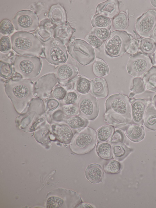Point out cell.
<instances>
[{
    "label": "cell",
    "mask_w": 156,
    "mask_h": 208,
    "mask_svg": "<svg viewBox=\"0 0 156 208\" xmlns=\"http://www.w3.org/2000/svg\"><path fill=\"white\" fill-rule=\"evenodd\" d=\"M43 53L47 61L53 65L64 63L68 59V54L65 45L54 38L44 44Z\"/></svg>",
    "instance_id": "52a82bcc"
},
{
    "label": "cell",
    "mask_w": 156,
    "mask_h": 208,
    "mask_svg": "<svg viewBox=\"0 0 156 208\" xmlns=\"http://www.w3.org/2000/svg\"><path fill=\"white\" fill-rule=\"evenodd\" d=\"M90 33L95 35L101 41H105L109 38L111 33L109 28H93Z\"/></svg>",
    "instance_id": "74e56055"
},
{
    "label": "cell",
    "mask_w": 156,
    "mask_h": 208,
    "mask_svg": "<svg viewBox=\"0 0 156 208\" xmlns=\"http://www.w3.org/2000/svg\"><path fill=\"white\" fill-rule=\"evenodd\" d=\"M96 150L98 155L101 158L109 160L113 158L112 146L107 142H98Z\"/></svg>",
    "instance_id": "83f0119b"
},
{
    "label": "cell",
    "mask_w": 156,
    "mask_h": 208,
    "mask_svg": "<svg viewBox=\"0 0 156 208\" xmlns=\"http://www.w3.org/2000/svg\"><path fill=\"white\" fill-rule=\"evenodd\" d=\"M67 23L56 26L53 30L54 38L65 45L69 42L73 33L75 31Z\"/></svg>",
    "instance_id": "44dd1931"
},
{
    "label": "cell",
    "mask_w": 156,
    "mask_h": 208,
    "mask_svg": "<svg viewBox=\"0 0 156 208\" xmlns=\"http://www.w3.org/2000/svg\"><path fill=\"white\" fill-rule=\"evenodd\" d=\"M12 48L11 41L9 38L6 36H2L0 41V51L3 53H7Z\"/></svg>",
    "instance_id": "7bdbcfd3"
},
{
    "label": "cell",
    "mask_w": 156,
    "mask_h": 208,
    "mask_svg": "<svg viewBox=\"0 0 156 208\" xmlns=\"http://www.w3.org/2000/svg\"><path fill=\"white\" fill-rule=\"evenodd\" d=\"M49 20L56 26L67 23L66 10L59 3L52 5L48 14Z\"/></svg>",
    "instance_id": "e0dca14e"
},
{
    "label": "cell",
    "mask_w": 156,
    "mask_h": 208,
    "mask_svg": "<svg viewBox=\"0 0 156 208\" xmlns=\"http://www.w3.org/2000/svg\"><path fill=\"white\" fill-rule=\"evenodd\" d=\"M152 105L156 109V94L154 96L153 99Z\"/></svg>",
    "instance_id": "db71d44e"
},
{
    "label": "cell",
    "mask_w": 156,
    "mask_h": 208,
    "mask_svg": "<svg viewBox=\"0 0 156 208\" xmlns=\"http://www.w3.org/2000/svg\"><path fill=\"white\" fill-rule=\"evenodd\" d=\"M12 23L16 30L31 32L37 29L39 20L37 15L33 11L24 10L16 13L12 19Z\"/></svg>",
    "instance_id": "ba28073f"
},
{
    "label": "cell",
    "mask_w": 156,
    "mask_h": 208,
    "mask_svg": "<svg viewBox=\"0 0 156 208\" xmlns=\"http://www.w3.org/2000/svg\"><path fill=\"white\" fill-rule=\"evenodd\" d=\"M5 93L12 102L15 110L19 113L25 112L34 98V84L30 79H11L4 85Z\"/></svg>",
    "instance_id": "6da1fadb"
},
{
    "label": "cell",
    "mask_w": 156,
    "mask_h": 208,
    "mask_svg": "<svg viewBox=\"0 0 156 208\" xmlns=\"http://www.w3.org/2000/svg\"><path fill=\"white\" fill-rule=\"evenodd\" d=\"M62 109L63 113L67 116L72 117L79 115V109L76 104L64 105Z\"/></svg>",
    "instance_id": "60d3db41"
},
{
    "label": "cell",
    "mask_w": 156,
    "mask_h": 208,
    "mask_svg": "<svg viewBox=\"0 0 156 208\" xmlns=\"http://www.w3.org/2000/svg\"><path fill=\"white\" fill-rule=\"evenodd\" d=\"M47 204V207L48 208H59L63 204L65 205L63 199L55 196L50 197L48 199Z\"/></svg>",
    "instance_id": "b9f144b4"
},
{
    "label": "cell",
    "mask_w": 156,
    "mask_h": 208,
    "mask_svg": "<svg viewBox=\"0 0 156 208\" xmlns=\"http://www.w3.org/2000/svg\"><path fill=\"white\" fill-rule=\"evenodd\" d=\"M125 130V133L127 137L133 142H139L144 138V130L142 126L129 124Z\"/></svg>",
    "instance_id": "cb8c5ba5"
},
{
    "label": "cell",
    "mask_w": 156,
    "mask_h": 208,
    "mask_svg": "<svg viewBox=\"0 0 156 208\" xmlns=\"http://www.w3.org/2000/svg\"><path fill=\"white\" fill-rule=\"evenodd\" d=\"M104 173L100 165L92 163L88 166L85 172V177L90 182L96 184L102 181Z\"/></svg>",
    "instance_id": "603a6c76"
},
{
    "label": "cell",
    "mask_w": 156,
    "mask_h": 208,
    "mask_svg": "<svg viewBox=\"0 0 156 208\" xmlns=\"http://www.w3.org/2000/svg\"><path fill=\"white\" fill-rule=\"evenodd\" d=\"M94 74L99 77H102L109 74V69L106 62L102 59L97 58L92 67Z\"/></svg>",
    "instance_id": "1f68e13d"
},
{
    "label": "cell",
    "mask_w": 156,
    "mask_h": 208,
    "mask_svg": "<svg viewBox=\"0 0 156 208\" xmlns=\"http://www.w3.org/2000/svg\"><path fill=\"white\" fill-rule=\"evenodd\" d=\"M139 48L140 44L138 41L133 39L130 42L126 52L129 54L134 55L137 52Z\"/></svg>",
    "instance_id": "c3c4849f"
},
{
    "label": "cell",
    "mask_w": 156,
    "mask_h": 208,
    "mask_svg": "<svg viewBox=\"0 0 156 208\" xmlns=\"http://www.w3.org/2000/svg\"><path fill=\"white\" fill-rule=\"evenodd\" d=\"M113 25L117 30H124L126 29L129 25L128 14L124 11L120 12L114 18Z\"/></svg>",
    "instance_id": "f546056e"
},
{
    "label": "cell",
    "mask_w": 156,
    "mask_h": 208,
    "mask_svg": "<svg viewBox=\"0 0 156 208\" xmlns=\"http://www.w3.org/2000/svg\"><path fill=\"white\" fill-rule=\"evenodd\" d=\"M53 131L62 142L69 144L71 142L77 131L72 129L67 124H57L52 126Z\"/></svg>",
    "instance_id": "d6986e66"
},
{
    "label": "cell",
    "mask_w": 156,
    "mask_h": 208,
    "mask_svg": "<svg viewBox=\"0 0 156 208\" xmlns=\"http://www.w3.org/2000/svg\"><path fill=\"white\" fill-rule=\"evenodd\" d=\"M150 2L153 6L156 8V0H150Z\"/></svg>",
    "instance_id": "11a10c76"
},
{
    "label": "cell",
    "mask_w": 156,
    "mask_h": 208,
    "mask_svg": "<svg viewBox=\"0 0 156 208\" xmlns=\"http://www.w3.org/2000/svg\"><path fill=\"white\" fill-rule=\"evenodd\" d=\"M57 81L54 73H48L41 76L34 84V95L41 99L47 98Z\"/></svg>",
    "instance_id": "4fadbf2b"
},
{
    "label": "cell",
    "mask_w": 156,
    "mask_h": 208,
    "mask_svg": "<svg viewBox=\"0 0 156 208\" xmlns=\"http://www.w3.org/2000/svg\"><path fill=\"white\" fill-rule=\"evenodd\" d=\"M65 122L70 127L77 131L84 129L89 123L87 120L80 115L69 117L65 119Z\"/></svg>",
    "instance_id": "484cf974"
},
{
    "label": "cell",
    "mask_w": 156,
    "mask_h": 208,
    "mask_svg": "<svg viewBox=\"0 0 156 208\" xmlns=\"http://www.w3.org/2000/svg\"><path fill=\"white\" fill-rule=\"evenodd\" d=\"M105 105V111L121 115L131 123V104L127 95L120 93L112 95L107 99Z\"/></svg>",
    "instance_id": "9c48e42d"
},
{
    "label": "cell",
    "mask_w": 156,
    "mask_h": 208,
    "mask_svg": "<svg viewBox=\"0 0 156 208\" xmlns=\"http://www.w3.org/2000/svg\"><path fill=\"white\" fill-rule=\"evenodd\" d=\"M75 83V89L77 92L84 94L87 93L90 91L91 82L87 78L79 76Z\"/></svg>",
    "instance_id": "d6a6232c"
},
{
    "label": "cell",
    "mask_w": 156,
    "mask_h": 208,
    "mask_svg": "<svg viewBox=\"0 0 156 208\" xmlns=\"http://www.w3.org/2000/svg\"><path fill=\"white\" fill-rule=\"evenodd\" d=\"M143 79L146 88L156 92V66H153L144 75Z\"/></svg>",
    "instance_id": "4dcf8cb0"
},
{
    "label": "cell",
    "mask_w": 156,
    "mask_h": 208,
    "mask_svg": "<svg viewBox=\"0 0 156 208\" xmlns=\"http://www.w3.org/2000/svg\"><path fill=\"white\" fill-rule=\"evenodd\" d=\"M113 157L118 161H121L125 158L131 152L122 142L112 144V146Z\"/></svg>",
    "instance_id": "4316f807"
},
{
    "label": "cell",
    "mask_w": 156,
    "mask_h": 208,
    "mask_svg": "<svg viewBox=\"0 0 156 208\" xmlns=\"http://www.w3.org/2000/svg\"><path fill=\"white\" fill-rule=\"evenodd\" d=\"M97 140L95 130L87 127L76 134L71 142L70 149L75 154H85L94 149Z\"/></svg>",
    "instance_id": "5b68a950"
},
{
    "label": "cell",
    "mask_w": 156,
    "mask_h": 208,
    "mask_svg": "<svg viewBox=\"0 0 156 208\" xmlns=\"http://www.w3.org/2000/svg\"><path fill=\"white\" fill-rule=\"evenodd\" d=\"M121 168V163L115 160H110L103 167L104 170L106 173L112 174L119 173L120 171Z\"/></svg>",
    "instance_id": "8d00e7d4"
},
{
    "label": "cell",
    "mask_w": 156,
    "mask_h": 208,
    "mask_svg": "<svg viewBox=\"0 0 156 208\" xmlns=\"http://www.w3.org/2000/svg\"><path fill=\"white\" fill-rule=\"evenodd\" d=\"M90 93L95 97L105 98L108 94L109 91L106 81L104 78L97 77L90 81Z\"/></svg>",
    "instance_id": "ac0fdd59"
},
{
    "label": "cell",
    "mask_w": 156,
    "mask_h": 208,
    "mask_svg": "<svg viewBox=\"0 0 156 208\" xmlns=\"http://www.w3.org/2000/svg\"><path fill=\"white\" fill-rule=\"evenodd\" d=\"M87 42L92 47L98 48L102 44V41L96 36L90 33L87 34L85 37Z\"/></svg>",
    "instance_id": "f6af8a7d"
},
{
    "label": "cell",
    "mask_w": 156,
    "mask_h": 208,
    "mask_svg": "<svg viewBox=\"0 0 156 208\" xmlns=\"http://www.w3.org/2000/svg\"><path fill=\"white\" fill-rule=\"evenodd\" d=\"M143 122L146 127L156 131V109L152 104H150L147 107Z\"/></svg>",
    "instance_id": "d4e9b609"
},
{
    "label": "cell",
    "mask_w": 156,
    "mask_h": 208,
    "mask_svg": "<svg viewBox=\"0 0 156 208\" xmlns=\"http://www.w3.org/2000/svg\"><path fill=\"white\" fill-rule=\"evenodd\" d=\"M119 3L116 0H108L99 4L96 8L97 14L109 18H114L119 13Z\"/></svg>",
    "instance_id": "2e32d148"
},
{
    "label": "cell",
    "mask_w": 156,
    "mask_h": 208,
    "mask_svg": "<svg viewBox=\"0 0 156 208\" xmlns=\"http://www.w3.org/2000/svg\"><path fill=\"white\" fill-rule=\"evenodd\" d=\"M13 69L22 78L30 79L40 73L42 62L38 57L32 56L16 55L13 64Z\"/></svg>",
    "instance_id": "3957f363"
},
{
    "label": "cell",
    "mask_w": 156,
    "mask_h": 208,
    "mask_svg": "<svg viewBox=\"0 0 156 208\" xmlns=\"http://www.w3.org/2000/svg\"><path fill=\"white\" fill-rule=\"evenodd\" d=\"M151 62L153 65L156 66V50L153 53L151 58Z\"/></svg>",
    "instance_id": "f5cc1de1"
},
{
    "label": "cell",
    "mask_w": 156,
    "mask_h": 208,
    "mask_svg": "<svg viewBox=\"0 0 156 208\" xmlns=\"http://www.w3.org/2000/svg\"><path fill=\"white\" fill-rule=\"evenodd\" d=\"M156 25V11L149 10L138 18L135 24L137 33L140 36L147 38Z\"/></svg>",
    "instance_id": "7c38bea8"
},
{
    "label": "cell",
    "mask_w": 156,
    "mask_h": 208,
    "mask_svg": "<svg viewBox=\"0 0 156 208\" xmlns=\"http://www.w3.org/2000/svg\"><path fill=\"white\" fill-rule=\"evenodd\" d=\"M140 48L142 52L145 54L150 55L154 53L156 49V44L154 41L149 38L142 39L140 43Z\"/></svg>",
    "instance_id": "e575fe53"
},
{
    "label": "cell",
    "mask_w": 156,
    "mask_h": 208,
    "mask_svg": "<svg viewBox=\"0 0 156 208\" xmlns=\"http://www.w3.org/2000/svg\"><path fill=\"white\" fill-rule=\"evenodd\" d=\"M151 58L141 52L131 56L129 58L126 69L128 73L135 77L144 76L152 67Z\"/></svg>",
    "instance_id": "8fae6325"
},
{
    "label": "cell",
    "mask_w": 156,
    "mask_h": 208,
    "mask_svg": "<svg viewBox=\"0 0 156 208\" xmlns=\"http://www.w3.org/2000/svg\"><path fill=\"white\" fill-rule=\"evenodd\" d=\"M14 28L13 24L8 19H4L1 22L0 32L3 35H10L11 34L14 32Z\"/></svg>",
    "instance_id": "f35d334b"
},
{
    "label": "cell",
    "mask_w": 156,
    "mask_h": 208,
    "mask_svg": "<svg viewBox=\"0 0 156 208\" xmlns=\"http://www.w3.org/2000/svg\"><path fill=\"white\" fill-rule=\"evenodd\" d=\"M104 121L117 128L126 130L130 122L122 116L111 111H105Z\"/></svg>",
    "instance_id": "ffe728a7"
},
{
    "label": "cell",
    "mask_w": 156,
    "mask_h": 208,
    "mask_svg": "<svg viewBox=\"0 0 156 208\" xmlns=\"http://www.w3.org/2000/svg\"><path fill=\"white\" fill-rule=\"evenodd\" d=\"M67 93L66 90L60 86H57L53 90L52 94L54 98L56 99L62 100Z\"/></svg>",
    "instance_id": "bcb514c9"
},
{
    "label": "cell",
    "mask_w": 156,
    "mask_h": 208,
    "mask_svg": "<svg viewBox=\"0 0 156 208\" xmlns=\"http://www.w3.org/2000/svg\"><path fill=\"white\" fill-rule=\"evenodd\" d=\"M148 102L142 99H135L131 104V121L132 124L142 126L144 115Z\"/></svg>",
    "instance_id": "9a60e30c"
},
{
    "label": "cell",
    "mask_w": 156,
    "mask_h": 208,
    "mask_svg": "<svg viewBox=\"0 0 156 208\" xmlns=\"http://www.w3.org/2000/svg\"><path fill=\"white\" fill-rule=\"evenodd\" d=\"M80 95L79 93L77 92H69L67 93L62 99L63 102L65 105L75 104Z\"/></svg>",
    "instance_id": "ee69618b"
},
{
    "label": "cell",
    "mask_w": 156,
    "mask_h": 208,
    "mask_svg": "<svg viewBox=\"0 0 156 208\" xmlns=\"http://www.w3.org/2000/svg\"><path fill=\"white\" fill-rule=\"evenodd\" d=\"M59 105V102L56 100L51 99L47 102L46 106L49 111H52L57 108Z\"/></svg>",
    "instance_id": "681fc988"
},
{
    "label": "cell",
    "mask_w": 156,
    "mask_h": 208,
    "mask_svg": "<svg viewBox=\"0 0 156 208\" xmlns=\"http://www.w3.org/2000/svg\"><path fill=\"white\" fill-rule=\"evenodd\" d=\"M149 37L150 38L152 39L156 44V25Z\"/></svg>",
    "instance_id": "f907efd6"
},
{
    "label": "cell",
    "mask_w": 156,
    "mask_h": 208,
    "mask_svg": "<svg viewBox=\"0 0 156 208\" xmlns=\"http://www.w3.org/2000/svg\"><path fill=\"white\" fill-rule=\"evenodd\" d=\"M91 24L94 28H110L111 22L110 19L106 16L96 14L92 18Z\"/></svg>",
    "instance_id": "836d02e7"
},
{
    "label": "cell",
    "mask_w": 156,
    "mask_h": 208,
    "mask_svg": "<svg viewBox=\"0 0 156 208\" xmlns=\"http://www.w3.org/2000/svg\"><path fill=\"white\" fill-rule=\"evenodd\" d=\"M67 48L71 56L83 66L90 64L95 59L94 48L84 40L73 37L69 42Z\"/></svg>",
    "instance_id": "8992f818"
},
{
    "label": "cell",
    "mask_w": 156,
    "mask_h": 208,
    "mask_svg": "<svg viewBox=\"0 0 156 208\" xmlns=\"http://www.w3.org/2000/svg\"><path fill=\"white\" fill-rule=\"evenodd\" d=\"M133 39V36L124 30H115L111 32L105 46L106 53L112 57L123 55Z\"/></svg>",
    "instance_id": "277c9868"
},
{
    "label": "cell",
    "mask_w": 156,
    "mask_h": 208,
    "mask_svg": "<svg viewBox=\"0 0 156 208\" xmlns=\"http://www.w3.org/2000/svg\"><path fill=\"white\" fill-rule=\"evenodd\" d=\"M124 139L123 133L119 130H117L114 132L110 140V142L112 144L122 142Z\"/></svg>",
    "instance_id": "7dc6e473"
},
{
    "label": "cell",
    "mask_w": 156,
    "mask_h": 208,
    "mask_svg": "<svg viewBox=\"0 0 156 208\" xmlns=\"http://www.w3.org/2000/svg\"><path fill=\"white\" fill-rule=\"evenodd\" d=\"M76 104L80 116L88 120H94L98 117L99 111L98 102L90 93L80 94Z\"/></svg>",
    "instance_id": "30bf717a"
},
{
    "label": "cell",
    "mask_w": 156,
    "mask_h": 208,
    "mask_svg": "<svg viewBox=\"0 0 156 208\" xmlns=\"http://www.w3.org/2000/svg\"><path fill=\"white\" fill-rule=\"evenodd\" d=\"M45 20L41 22L40 26L34 33L35 35L43 42H48L51 39L53 35L52 29L55 27L50 20Z\"/></svg>",
    "instance_id": "7402d4cb"
},
{
    "label": "cell",
    "mask_w": 156,
    "mask_h": 208,
    "mask_svg": "<svg viewBox=\"0 0 156 208\" xmlns=\"http://www.w3.org/2000/svg\"><path fill=\"white\" fill-rule=\"evenodd\" d=\"M13 70L9 63L0 61V74L1 77L6 79L12 76Z\"/></svg>",
    "instance_id": "ab89813d"
},
{
    "label": "cell",
    "mask_w": 156,
    "mask_h": 208,
    "mask_svg": "<svg viewBox=\"0 0 156 208\" xmlns=\"http://www.w3.org/2000/svg\"><path fill=\"white\" fill-rule=\"evenodd\" d=\"M143 78L141 77H136L133 78L129 86L130 90L135 95L144 92L146 89Z\"/></svg>",
    "instance_id": "d590c367"
},
{
    "label": "cell",
    "mask_w": 156,
    "mask_h": 208,
    "mask_svg": "<svg viewBox=\"0 0 156 208\" xmlns=\"http://www.w3.org/2000/svg\"><path fill=\"white\" fill-rule=\"evenodd\" d=\"M135 95V94L134 93L131 92L130 93L129 95V97L130 98H132Z\"/></svg>",
    "instance_id": "9f6ffc18"
},
{
    "label": "cell",
    "mask_w": 156,
    "mask_h": 208,
    "mask_svg": "<svg viewBox=\"0 0 156 208\" xmlns=\"http://www.w3.org/2000/svg\"><path fill=\"white\" fill-rule=\"evenodd\" d=\"M12 48L20 55L41 56L44 54V44L33 34L18 31L11 37Z\"/></svg>",
    "instance_id": "7a4b0ae2"
},
{
    "label": "cell",
    "mask_w": 156,
    "mask_h": 208,
    "mask_svg": "<svg viewBox=\"0 0 156 208\" xmlns=\"http://www.w3.org/2000/svg\"><path fill=\"white\" fill-rule=\"evenodd\" d=\"M114 131V127L110 125L106 124L101 126L96 132L97 140L98 142H107Z\"/></svg>",
    "instance_id": "f1b7e54d"
},
{
    "label": "cell",
    "mask_w": 156,
    "mask_h": 208,
    "mask_svg": "<svg viewBox=\"0 0 156 208\" xmlns=\"http://www.w3.org/2000/svg\"><path fill=\"white\" fill-rule=\"evenodd\" d=\"M78 73L77 68L66 63L59 65L54 71V74L58 81L62 86H65L75 78Z\"/></svg>",
    "instance_id": "5bb4252c"
},
{
    "label": "cell",
    "mask_w": 156,
    "mask_h": 208,
    "mask_svg": "<svg viewBox=\"0 0 156 208\" xmlns=\"http://www.w3.org/2000/svg\"><path fill=\"white\" fill-rule=\"evenodd\" d=\"M76 208H93V207L90 204L82 202L77 206Z\"/></svg>",
    "instance_id": "816d5d0a"
}]
</instances>
